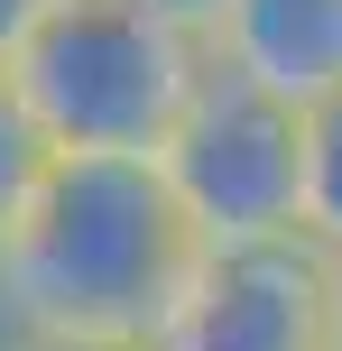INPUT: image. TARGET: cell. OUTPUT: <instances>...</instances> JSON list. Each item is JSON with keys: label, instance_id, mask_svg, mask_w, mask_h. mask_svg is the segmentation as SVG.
<instances>
[{"label": "cell", "instance_id": "1", "mask_svg": "<svg viewBox=\"0 0 342 351\" xmlns=\"http://www.w3.org/2000/svg\"><path fill=\"white\" fill-rule=\"evenodd\" d=\"M195 250L204 241L185 231L158 158L65 148V158L37 167L10 241H0V296H10L19 333L148 342L167 296L195 268Z\"/></svg>", "mask_w": 342, "mask_h": 351}, {"label": "cell", "instance_id": "2", "mask_svg": "<svg viewBox=\"0 0 342 351\" xmlns=\"http://www.w3.org/2000/svg\"><path fill=\"white\" fill-rule=\"evenodd\" d=\"M204 65L213 56L139 0H56L0 74H10L28 130L47 139V158H65V148L158 158L176 111L195 102Z\"/></svg>", "mask_w": 342, "mask_h": 351}, {"label": "cell", "instance_id": "3", "mask_svg": "<svg viewBox=\"0 0 342 351\" xmlns=\"http://www.w3.org/2000/svg\"><path fill=\"white\" fill-rule=\"evenodd\" d=\"M158 176H167V194H176L185 231L204 250L287 241L296 231V102L204 65L195 102L158 139Z\"/></svg>", "mask_w": 342, "mask_h": 351}, {"label": "cell", "instance_id": "4", "mask_svg": "<svg viewBox=\"0 0 342 351\" xmlns=\"http://www.w3.org/2000/svg\"><path fill=\"white\" fill-rule=\"evenodd\" d=\"M148 351H333L324 250L306 231L195 250V268L167 296Z\"/></svg>", "mask_w": 342, "mask_h": 351}, {"label": "cell", "instance_id": "5", "mask_svg": "<svg viewBox=\"0 0 342 351\" xmlns=\"http://www.w3.org/2000/svg\"><path fill=\"white\" fill-rule=\"evenodd\" d=\"M204 56L306 111L324 93H342V0H222Z\"/></svg>", "mask_w": 342, "mask_h": 351}, {"label": "cell", "instance_id": "6", "mask_svg": "<svg viewBox=\"0 0 342 351\" xmlns=\"http://www.w3.org/2000/svg\"><path fill=\"white\" fill-rule=\"evenodd\" d=\"M296 231L342 250V93L296 111Z\"/></svg>", "mask_w": 342, "mask_h": 351}, {"label": "cell", "instance_id": "7", "mask_svg": "<svg viewBox=\"0 0 342 351\" xmlns=\"http://www.w3.org/2000/svg\"><path fill=\"white\" fill-rule=\"evenodd\" d=\"M37 167H47V139L28 130V111H19V93H10V74H0V241H10V222H19V204H28V185H37Z\"/></svg>", "mask_w": 342, "mask_h": 351}, {"label": "cell", "instance_id": "8", "mask_svg": "<svg viewBox=\"0 0 342 351\" xmlns=\"http://www.w3.org/2000/svg\"><path fill=\"white\" fill-rule=\"evenodd\" d=\"M47 10H56V0H0V65L37 37V19H47Z\"/></svg>", "mask_w": 342, "mask_h": 351}, {"label": "cell", "instance_id": "9", "mask_svg": "<svg viewBox=\"0 0 342 351\" xmlns=\"http://www.w3.org/2000/svg\"><path fill=\"white\" fill-rule=\"evenodd\" d=\"M139 10H158L167 28H185V37L204 47V37H213V19H222V0H139Z\"/></svg>", "mask_w": 342, "mask_h": 351}, {"label": "cell", "instance_id": "10", "mask_svg": "<svg viewBox=\"0 0 342 351\" xmlns=\"http://www.w3.org/2000/svg\"><path fill=\"white\" fill-rule=\"evenodd\" d=\"M10 351H148V342H56V333H19Z\"/></svg>", "mask_w": 342, "mask_h": 351}, {"label": "cell", "instance_id": "11", "mask_svg": "<svg viewBox=\"0 0 342 351\" xmlns=\"http://www.w3.org/2000/svg\"><path fill=\"white\" fill-rule=\"evenodd\" d=\"M324 305H333V351H342V250H324Z\"/></svg>", "mask_w": 342, "mask_h": 351}]
</instances>
